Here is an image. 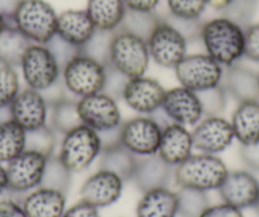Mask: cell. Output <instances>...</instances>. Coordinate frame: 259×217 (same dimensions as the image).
<instances>
[{
  "label": "cell",
  "mask_w": 259,
  "mask_h": 217,
  "mask_svg": "<svg viewBox=\"0 0 259 217\" xmlns=\"http://www.w3.org/2000/svg\"><path fill=\"white\" fill-rule=\"evenodd\" d=\"M200 38L206 54L224 67L235 65L244 56L243 26L228 17H218L201 26Z\"/></svg>",
  "instance_id": "1"
},
{
  "label": "cell",
  "mask_w": 259,
  "mask_h": 217,
  "mask_svg": "<svg viewBox=\"0 0 259 217\" xmlns=\"http://www.w3.org/2000/svg\"><path fill=\"white\" fill-rule=\"evenodd\" d=\"M225 163L213 154L191 155L174 169V179L179 187L212 191L219 189L228 176Z\"/></svg>",
  "instance_id": "2"
},
{
  "label": "cell",
  "mask_w": 259,
  "mask_h": 217,
  "mask_svg": "<svg viewBox=\"0 0 259 217\" xmlns=\"http://www.w3.org/2000/svg\"><path fill=\"white\" fill-rule=\"evenodd\" d=\"M150 62L148 42L124 29H116L111 41L109 64L127 79L145 75Z\"/></svg>",
  "instance_id": "3"
},
{
  "label": "cell",
  "mask_w": 259,
  "mask_h": 217,
  "mask_svg": "<svg viewBox=\"0 0 259 217\" xmlns=\"http://www.w3.org/2000/svg\"><path fill=\"white\" fill-rule=\"evenodd\" d=\"M65 89L78 98L104 91L107 79L106 65L79 52L71 57L61 71Z\"/></svg>",
  "instance_id": "4"
},
{
  "label": "cell",
  "mask_w": 259,
  "mask_h": 217,
  "mask_svg": "<svg viewBox=\"0 0 259 217\" xmlns=\"http://www.w3.org/2000/svg\"><path fill=\"white\" fill-rule=\"evenodd\" d=\"M13 24L32 44L46 45L56 34L57 14L45 0H21Z\"/></svg>",
  "instance_id": "5"
},
{
  "label": "cell",
  "mask_w": 259,
  "mask_h": 217,
  "mask_svg": "<svg viewBox=\"0 0 259 217\" xmlns=\"http://www.w3.org/2000/svg\"><path fill=\"white\" fill-rule=\"evenodd\" d=\"M99 134L85 124L75 127L64 135L59 159L71 173L83 171L101 155Z\"/></svg>",
  "instance_id": "6"
},
{
  "label": "cell",
  "mask_w": 259,
  "mask_h": 217,
  "mask_svg": "<svg viewBox=\"0 0 259 217\" xmlns=\"http://www.w3.org/2000/svg\"><path fill=\"white\" fill-rule=\"evenodd\" d=\"M19 66L27 86L38 92H45L56 85L62 71L49 47L39 44L29 45Z\"/></svg>",
  "instance_id": "7"
},
{
  "label": "cell",
  "mask_w": 259,
  "mask_h": 217,
  "mask_svg": "<svg viewBox=\"0 0 259 217\" xmlns=\"http://www.w3.org/2000/svg\"><path fill=\"white\" fill-rule=\"evenodd\" d=\"M174 71L179 84L196 93L219 86L224 79V66L207 54L186 55Z\"/></svg>",
  "instance_id": "8"
},
{
  "label": "cell",
  "mask_w": 259,
  "mask_h": 217,
  "mask_svg": "<svg viewBox=\"0 0 259 217\" xmlns=\"http://www.w3.org/2000/svg\"><path fill=\"white\" fill-rule=\"evenodd\" d=\"M146 42L150 59L161 67L174 69L187 55L186 36L166 19L160 18Z\"/></svg>",
  "instance_id": "9"
},
{
  "label": "cell",
  "mask_w": 259,
  "mask_h": 217,
  "mask_svg": "<svg viewBox=\"0 0 259 217\" xmlns=\"http://www.w3.org/2000/svg\"><path fill=\"white\" fill-rule=\"evenodd\" d=\"M163 127L154 117L139 116L119 126L121 144L135 155L158 154Z\"/></svg>",
  "instance_id": "10"
},
{
  "label": "cell",
  "mask_w": 259,
  "mask_h": 217,
  "mask_svg": "<svg viewBox=\"0 0 259 217\" xmlns=\"http://www.w3.org/2000/svg\"><path fill=\"white\" fill-rule=\"evenodd\" d=\"M78 112L81 123L97 132L108 131L121 126L122 117L118 104L106 92L79 98Z\"/></svg>",
  "instance_id": "11"
},
{
  "label": "cell",
  "mask_w": 259,
  "mask_h": 217,
  "mask_svg": "<svg viewBox=\"0 0 259 217\" xmlns=\"http://www.w3.org/2000/svg\"><path fill=\"white\" fill-rule=\"evenodd\" d=\"M47 156L34 150H26L11 160L7 166L8 191L26 193L41 186Z\"/></svg>",
  "instance_id": "12"
},
{
  "label": "cell",
  "mask_w": 259,
  "mask_h": 217,
  "mask_svg": "<svg viewBox=\"0 0 259 217\" xmlns=\"http://www.w3.org/2000/svg\"><path fill=\"white\" fill-rule=\"evenodd\" d=\"M231 123L221 116H207L198 122L192 131L193 148L205 154H219L234 141Z\"/></svg>",
  "instance_id": "13"
},
{
  "label": "cell",
  "mask_w": 259,
  "mask_h": 217,
  "mask_svg": "<svg viewBox=\"0 0 259 217\" xmlns=\"http://www.w3.org/2000/svg\"><path fill=\"white\" fill-rule=\"evenodd\" d=\"M165 92L158 80L143 75L128 79L121 97L133 111L141 114H153L161 109Z\"/></svg>",
  "instance_id": "14"
},
{
  "label": "cell",
  "mask_w": 259,
  "mask_h": 217,
  "mask_svg": "<svg viewBox=\"0 0 259 217\" xmlns=\"http://www.w3.org/2000/svg\"><path fill=\"white\" fill-rule=\"evenodd\" d=\"M161 111L169 121L183 126H196L205 116L198 94L182 85L165 92Z\"/></svg>",
  "instance_id": "15"
},
{
  "label": "cell",
  "mask_w": 259,
  "mask_h": 217,
  "mask_svg": "<svg viewBox=\"0 0 259 217\" xmlns=\"http://www.w3.org/2000/svg\"><path fill=\"white\" fill-rule=\"evenodd\" d=\"M49 103L44 94L27 86L21 91L9 106L11 118L21 124L27 132L47 126Z\"/></svg>",
  "instance_id": "16"
},
{
  "label": "cell",
  "mask_w": 259,
  "mask_h": 217,
  "mask_svg": "<svg viewBox=\"0 0 259 217\" xmlns=\"http://www.w3.org/2000/svg\"><path fill=\"white\" fill-rule=\"evenodd\" d=\"M219 194L225 203L238 208L254 207L259 197V182L245 170L229 171L225 181L219 187Z\"/></svg>",
  "instance_id": "17"
},
{
  "label": "cell",
  "mask_w": 259,
  "mask_h": 217,
  "mask_svg": "<svg viewBox=\"0 0 259 217\" xmlns=\"http://www.w3.org/2000/svg\"><path fill=\"white\" fill-rule=\"evenodd\" d=\"M123 181L114 173L103 169L92 174L80 189V198L97 208L113 204L119 199Z\"/></svg>",
  "instance_id": "18"
},
{
  "label": "cell",
  "mask_w": 259,
  "mask_h": 217,
  "mask_svg": "<svg viewBox=\"0 0 259 217\" xmlns=\"http://www.w3.org/2000/svg\"><path fill=\"white\" fill-rule=\"evenodd\" d=\"M192 132L187 126L169 122L163 127L158 155L169 165L177 166L192 155L193 150Z\"/></svg>",
  "instance_id": "19"
},
{
  "label": "cell",
  "mask_w": 259,
  "mask_h": 217,
  "mask_svg": "<svg viewBox=\"0 0 259 217\" xmlns=\"http://www.w3.org/2000/svg\"><path fill=\"white\" fill-rule=\"evenodd\" d=\"M96 31L87 11L69 9L57 16L56 34L79 50L88 44Z\"/></svg>",
  "instance_id": "20"
},
{
  "label": "cell",
  "mask_w": 259,
  "mask_h": 217,
  "mask_svg": "<svg viewBox=\"0 0 259 217\" xmlns=\"http://www.w3.org/2000/svg\"><path fill=\"white\" fill-rule=\"evenodd\" d=\"M21 203L28 217H62L66 194L54 188L37 187Z\"/></svg>",
  "instance_id": "21"
},
{
  "label": "cell",
  "mask_w": 259,
  "mask_h": 217,
  "mask_svg": "<svg viewBox=\"0 0 259 217\" xmlns=\"http://www.w3.org/2000/svg\"><path fill=\"white\" fill-rule=\"evenodd\" d=\"M173 166L163 160L158 154L138 159L133 181L141 192L166 187L173 174Z\"/></svg>",
  "instance_id": "22"
},
{
  "label": "cell",
  "mask_w": 259,
  "mask_h": 217,
  "mask_svg": "<svg viewBox=\"0 0 259 217\" xmlns=\"http://www.w3.org/2000/svg\"><path fill=\"white\" fill-rule=\"evenodd\" d=\"M234 136L241 146L259 141V101L239 102L231 117Z\"/></svg>",
  "instance_id": "23"
},
{
  "label": "cell",
  "mask_w": 259,
  "mask_h": 217,
  "mask_svg": "<svg viewBox=\"0 0 259 217\" xmlns=\"http://www.w3.org/2000/svg\"><path fill=\"white\" fill-rule=\"evenodd\" d=\"M221 85L236 101H259V74L248 67L238 64L226 67L225 83Z\"/></svg>",
  "instance_id": "24"
},
{
  "label": "cell",
  "mask_w": 259,
  "mask_h": 217,
  "mask_svg": "<svg viewBox=\"0 0 259 217\" xmlns=\"http://www.w3.org/2000/svg\"><path fill=\"white\" fill-rule=\"evenodd\" d=\"M177 214L178 196L166 187L145 192L136 207L138 217H176Z\"/></svg>",
  "instance_id": "25"
},
{
  "label": "cell",
  "mask_w": 259,
  "mask_h": 217,
  "mask_svg": "<svg viewBox=\"0 0 259 217\" xmlns=\"http://www.w3.org/2000/svg\"><path fill=\"white\" fill-rule=\"evenodd\" d=\"M85 11L97 29L114 32L121 26L127 9L123 0H88Z\"/></svg>",
  "instance_id": "26"
},
{
  "label": "cell",
  "mask_w": 259,
  "mask_h": 217,
  "mask_svg": "<svg viewBox=\"0 0 259 217\" xmlns=\"http://www.w3.org/2000/svg\"><path fill=\"white\" fill-rule=\"evenodd\" d=\"M136 164H138V159L135 154L131 153L119 142L102 150L99 169L112 171L118 176L122 181L127 182L133 179Z\"/></svg>",
  "instance_id": "27"
},
{
  "label": "cell",
  "mask_w": 259,
  "mask_h": 217,
  "mask_svg": "<svg viewBox=\"0 0 259 217\" xmlns=\"http://www.w3.org/2000/svg\"><path fill=\"white\" fill-rule=\"evenodd\" d=\"M27 131L13 118L0 122V163H7L26 150Z\"/></svg>",
  "instance_id": "28"
},
{
  "label": "cell",
  "mask_w": 259,
  "mask_h": 217,
  "mask_svg": "<svg viewBox=\"0 0 259 217\" xmlns=\"http://www.w3.org/2000/svg\"><path fill=\"white\" fill-rule=\"evenodd\" d=\"M32 42L17 28L7 26L0 33V64L17 67Z\"/></svg>",
  "instance_id": "29"
},
{
  "label": "cell",
  "mask_w": 259,
  "mask_h": 217,
  "mask_svg": "<svg viewBox=\"0 0 259 217\" xmlns=\"http://www.w3.org/2000/svg\"><path fill=\"white\" fill-rule=\"evenodd\" d=\"M52 129L65 135L75 127L80 126L81 119L78 112V101H71L66 97L52 104Z\"/></svg>",
  "instance_id": "30"
},
{
  "label": "cell",
  "mask_w": 259,
  "mask_h": 217,
  "mask_svg": "<svg viewBox=\"0 0 259 217\" xmlns=\"http://www.w3.org/2000/svg\"><path fill=\"white\" fill-rule=\"evenodd\" d=\"M70 182L71 171L61 163L59 156H50L47 159L44 178H42L41 186L39 187L54 188L66 194L69 188H70Z\"/></svg>",
  "instance_id": "31"
},
{
  "label": "cell",
  "mask_w": 259,
  "mask_h": 217,
  "mask_svg": "<svg viewBox=\"0 0 259 217\" xmlns=\"http://www.w3.org/2000/svg\"><path fill=\"white\" fill-rule=\"evenodd\" d=\"M178 214L182 217H200L207 208L208 197L206 192L181 187L178 192Z\"/></svg>",
  "instance_id": "32"
},
{
  "label": "cell",
  "mask_w": 259,
  "mask_h": 217,
  "mask_svg": "<svg viewBox=\"0 0 259 217\" xmlns=\"http://www.w3.org/2000/svg\"><path fill=\"white\" fill-rule=\"evenodd\" d=\"M159 21H160V17L156 16L155 12L154 13H140V12L126 11L119 28L138 34L144 39H148Z\"/></svg>",
  "instance_id": "33"
},
{
  "label": "cell",
  "mask_w": 259,
  "mask_h": 217,
  "mask_svg": "<svg viewBox=\"0 0 259 217\" xmlns=\"http://www.w3.org/2000/svg\"><path fill=\"white\" fill-rule=\"evenodd\" d=\"M21 92V81L16 67L0 64V109L9 108Z\"/></svg>",
  "instance_id": "34"
},
{
  "label": "cell",
  "mask_w": 259,
  "mask_h": 217,
  "mask_svg": "<svg viewBox=\"0 0 259 217\" xmlns=\"http://www.w3.org/2000/svg\"><path fill=\"white\" fill-rule=\"evenodd\" d=\"M170 17L184 21H198L205 12L206 0H166Z\"/></svg>",
  "instance_id": "35"
},
{
  "label": "cell",
  "mask_w": 259,
  "mask_h": 217,
  "mask_svg": "<svg viewBox=\"0 0 259 217\" xmlns=\"http://www.w3.org/2000/svg\"><path fill=\"white\" fill-rule=\"evenodd\" d=\"M113 32L99 31L97 29L88 44L80 50V52L93 57L97 61L102 62L103 65L109 64V52H111V41Z\"/></svg>",
  "instance_id": "36"
},
{
  "label": "cell",
  "mask_w": 259,
  "mask_h": 217,
  "mask_svg": "<svg viewBox=\"0 0 259 217\" xmlns=\"http://www.w3.org/2000/svg\"><path fill=\"white\" fill-rule=\"evenodd\" d=\"M55 144H56V136L51 127L45 126L34 131L27 132V144L26 149L42 153L47 158L54 155Z\"/></svg>",
  "instance_id": "37"
},
{
  "label": "cell",
  "mask_w": 259,
  "mask_h": 217,
  "mask_svg": "<svg viewBox=\"0 0 259 217\" xmlns=\"http://www.w3.org/2000/svg\"><path fill=\"white\" fill-rule=\"evenodd\" d=\"M202 103L203 113L206 116H219L225 109L226 106V91L223 85L215 86L208 91L197 93Z\"/></svg>",
  "instance_id": "38"
},
{
  "label": "cell",
  "mask_w": 259,
  "mask_h": 217,
  "mask_svg": "<svg viewBox=\"0 0 259 217\" xmlns=\"http://www.w3.org/2000/svg\"><path fill=\"white\" fill-rule=\"evenodd\" d=\"M46 46L49 47L50 51L54 54V56L56 57L57 62L60 64V66H65V64L71 59V57L75 56L76 54L80 52V50L76 49L75 46L70 45L69 42L64 41L61 37H59L57 34H55L51 39L46 44Z\"/></svg>",
  "instance_id": "39"
},
{
  "label": "cell",
  "mask_w": 259,
  "mask_h": 217,
  "mask_svg": "<svg viewBox=\"0 0 259 217\" xmlns=\"http://www.w3.org/2000/svg\"><path fill=\"white\" fill-rule=\"evenodd\" d=\"M244 56L251 61L259 62V23L246 26V28H244Z\"/></svg>",
  "instance_id": "40"
},
{
  "label": "cell",
  "mask_w": 259,
  "mask_h": 217,
  "mask_svg": "<svg viewBox=\"0 0 259 217\" xmlns=\"http://www.w3.org/2000/svg\"><path fill=\"white\" fill-rule=\"evenodd\" d=\"M200 217H244L240 208L229 203H220L208 206Z\"/></svg>",
  "instance_id": "41"
},
{
  "label": "cell",
  "mask_w": 259,
  "mask_h": 217,
  "mask_svg": "<svg viewBox=\"0 0 259 217\" xmlns=\"http://www.w3.org/2000/svg\"><path fill=\"white\" fill-rule=\"evenodd\" d=\"M62 217H101L99 216L98 208L88 202L80 201L71 206L70 208L66 209L62 214Z\"/></svg>",
  "instance_id": "42"
},
{
  "label": "cell",
  "mask_w": 259,
  "mask_h": 217,
  "mask_svg": "<svg viewBox=\"0 0 259 217\" xmlns=\"http://www.w3.org/2000/svg\"><path fill=\"white\" fill-rule=\"evenodd\" d=\"M0 217H28L21 202L14 198L0 199Z\"/></svg>",
  "instance_id": "43"
},
{
  "label": "cell",
  "mask_w": 259,
  "mask_h": 217,
  "mask_svg": "<svg viewBox=\"0 0 259 217\" xmlns=\"http://www.w3.org/2000/svg\"><path fill=\"white\" fill-rule=\"evenodd\" d=\"M240 155L248 168L259 171V141L249 146H241Z\"/></svg>",
  "instance_id": "44"
},
{
  "label": "cell",
  "mask_w": 259,
  "mask_h": 217,
  "mask_svg": "<svg viewBox=\"0 0 259 217\" xmlns=\"http://www.w3.org/2000/svg\"><path fill=\"white\" fill-rule=\"evenodd\" d=\"M127 11L140 13H154L159 7L160 0H123Z\"/></svg>",
  "instance_id": "45"
},
{
  "label": "cell",
  "mask_w": 259,
  "mask_h": 217,
  "mask_svg": "<svg viewBox=\"0 0 259 217\" xmlns=\"http://www.w3.org/2000/svg\"><path fill=\"white\" fill-rule=\"evenodd\" d=\"M21 0H0V14L6 18L8 26H14L13 17Z\"/></svg>",
  "instance_id": "46"
},
{
  "label": "cell",
  "mask_w": 259,
  "mask_h": 217,
  "mask_svg": "<svg viewBox=\"0 0 259 217\" xmlns=\"http://www.w3.org/2000/svg\"><path fill=\"white\" fill-rule=\"evenodd\" d=\"M206 3L207 7H211L215 11H226L234 3V0H206Z\"/></svg>",
  "instance_id": "47"
},
{
  "label": "cell",
  "mask_w": 259,
  "mask_h": 217,
  "mask_svg": "<svg viewBox=\"0 0 259 217\" xmlns=\"http://www.w3.org/2000/svg\"><path fill=\"white\" fill-rule=\"evenodd\" d=\"M8 191V174H7V168H4L3 164L0 163V196Z\"/></svg>",
  "instance_id": "48"
},
{
  "label": "cell",
  "mask_w": 259,
  "mask_h": 217,
  "mask_svg": "<svg viewBox=\"0 0 259 217\" xmlns=\"http://www.w3.org/2000/svg\"><path fill=\"white\" fill-rule=\"evenodd\" d=\"M7 26H8V23H7L6 18L0 14V33H2V31H3Z\"/></svg>",
  "instance_id": "49"
},
{
  "label": "cell",
  "mask_w": 259,
  "mask_h": 217,
  "mask_svg": "<svg viewBox=\"0 0 259 217\" xmlns=\"http://www.w3.org/2000/svg\"><path fill=\"white\" fill-rule=\"evenodd\" d=\"M254 208H255L256 214H258V216H259V197H258V199H256L255 204H254Z\"/></svg>",
  "instance_id": "50"
}]
</instances>
